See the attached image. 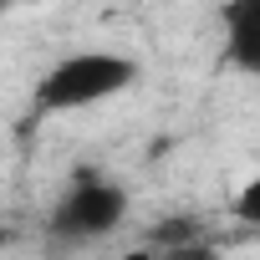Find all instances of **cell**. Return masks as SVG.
<instances>
[{"label": "cell", "mask_w": 260, "mask_h": 260, "mask_svg": "<svg viewBox=\"0 0 260 260\" xmlns=\"http://www.w3.org/2000/svg\"><path fill=\"white\" fill-rule=\"evenodd\" d=\"M138 82V67L117 51H72L36 82V112H77L107 102Z\"/></svg>", "instance_id": "cell-1"}, {"label": "cell", "mask_w": 260, "mask_h": 260, "mask_svg": "<svg viewBox=\"0 0 260 260\" xmlns=\"http://www.w3.org/2000/svg\"><path fill=\"white\" fill-rule=\"evenodd\" d=\"M122 214H127V194L112 184V179H102V174H77L72 184H67V194H61V204L51 209V235H61V240H102V235H112L117 224H122Z\"/></svg>", "instance_id": "cell-2"}, {"label": "cell", "mask_w": 260, "mask_h": 260, "mask_svg": "<svg viewBox=\"0 0 260 260\" xmlns=\"http://www.w3.org/2000/svg\"><path fill=\"white\" fill-rule=\"evenodd\" d=\"M224 61L235 72H260V0H224Z\"/></svg>", "instance_id": "cell-3"}, {"label": "cell", "mask_w": 260, "mask_h": 260, "mask_svg": "<svg viewBox=\"0 0 260 260\" xmlns=\"http://www.w3.org/2000/svg\"><path fill=\"white\" fill-rule=\"evenodd\" d=\"M235 214H240L245 224H255V219H260V184H255V179L245 184V194H240V209H235Z\"/></svg>", "instance_id": "cell-4"}, {"label": "cell", "mask_w": 260, "mask_h": 260, "mask_svg": "<svg viewBox=\"0 0 260 260\" xmlns=\"http://www.w3.org/2000/svg\"><path fill=\"white\" fill-rule=\"evenodd\" d=\"M117 260H164L158 250H127V255H117Z\"/></svg>", "instance_id": "cell-5"}]
</instances>
